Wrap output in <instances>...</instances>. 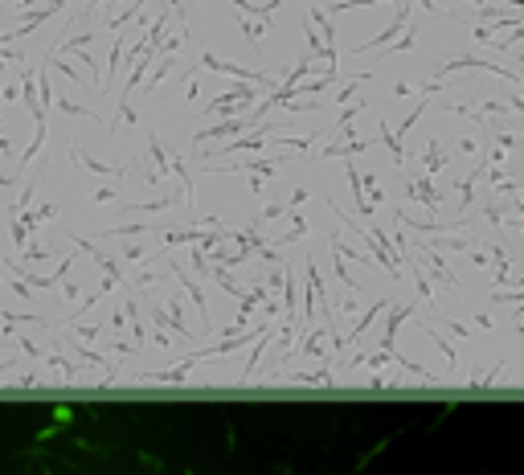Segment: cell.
Here are the masks:
<instances>
[{"instance_id": "cell-1", "label": "cell", "mask_w": 524, "mask_h": 475, "mask_svg": "<svg viewBox=\"0 0 524 475\" xmlns=\"http://www.w3.org/2000/svg\"><path fill=\"white\" fill-rule=\"evenodd\" d=\"M189 475H197V472H189Z\"/></svg>"}]
</instances>
